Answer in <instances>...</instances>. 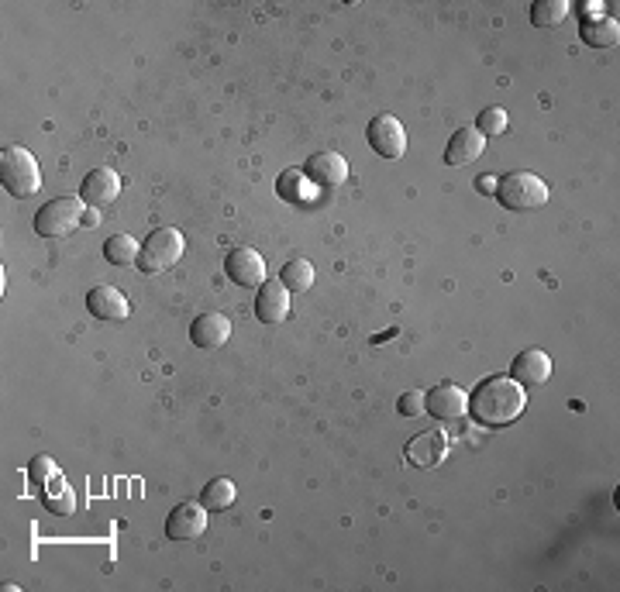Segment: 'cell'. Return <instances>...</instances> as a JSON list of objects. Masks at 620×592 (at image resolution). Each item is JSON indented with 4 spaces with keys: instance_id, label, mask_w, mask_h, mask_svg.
I'll return each mask as SVG.
<instances>
[{
    "instance_id": "5",
    "label": "cell",
    "mask_w": 620,
    "mask_h": 592,
    "mask_svg": "<svg viewBox=\"0 0 620 592\" xmlns=\"http://www.w3.org/2000/svg\"><path fill=\"white\" fill-rule=\"evenodd\" d=\"M183 248H186V241L176 228L152 231V235L145 238V245H142V255H138V269L149 272V276L173 269L176 262L183 259Z\"/></svg>"
},
{
    "instance_id": "27",
    "label": "cell",
    "mask_w": 620,
    "mask_h": 592,
    "mask_svg": "<svg viewBox=\"0 0 620 592\" xmlns=\"http://www.w3.org/2000/svg\"><path fill=\"white\" fill-rule=\"evenodd\" d=\"M397 410L403 417H421L424 414V393L421 389H407L397 400Z\"/></svg>"
},
{
    "instance_id": "19",
    "label": "cell",
    "mask_w": 620,
    "mask_h": 592,
    "mask_svg": "<svg viewBox=\"0 0 620 592\" xmlns=\"http://www.w3.org/2000/svg\"><path fill=\"white\" fill-rule=\"evenodd\" d=\"M42 500L52 513H56V517H69V513L76 510V493H73V486H69L62 472L49 482V486H42Z\"/></svg>"
},
{
    "instance_id": "17",
    "label": "cell",
    "mask_w": 620,
    "mask_h": 592,
    "mask_svg": "<svg viewBox=\"0 0 620 592\" xmlns=\"http://www.w3.org/2000/svg\"><path fill=\"white\" fill-rule=\"evenodd\" d=\"M486 148V135H479L476 128H459L452 138H448L445 148V162L448 166H465V162L479 159Z\"/></svg>"
},
{
    "instance_id": "13",
    "label": "cell",
    "mask_w": 620,
    "mask_h": 592,
    "mask_svg": "<svg viewBox=\"0 0 620 592\" xmlns=\"http://www.w3.org/2000/svg\"><path fill=\"white\" fill-rule=\"evenodd\" d=\"M445 455H448V438L441 431H421L407 444V462L417 465V469H434V465L445 462Z\"/></svg>"
},
{
    "instance_id": "4",
    "label": "cell",
    "mask_w": 620,
    "mask_h": 592,
    "mask_svg": "<svg viewBox=\"0 0 620 592\" xmlns=\"http://www.w3.org/2000/svg\"><path fill=\"white\" fill-rule=\"evenodd\" d=\"M87 217V200L83 197H56L35 214V231L42 238H62L76 231Z\"/></svg>"
},
{
    "instance_id": "24",
    "label": "cell",
    "mask_w": 620,
    "mask_h": 592,
    "mask_svg": "<svg viewBox=\"0 0 620 592\" xmlns=\"http://www.w3.org/2000/svg\"><path fill=\"white\" fill-rule=\"evenodd\" d=\"M279 279H283V286L290 293H307L310 283H314V266H310L307 259H293L283 266V276Z\"/></svg>"
},
{
    "instance_id": "20",
    "label": "cell",
    "mask_w": 620,
    "mask_h": 592,
    "mask_svg": "<svg viewBox=\"0 0 620 592\" xmlns=\"http://www.w3.org/2000/svg\"><path fill=\"white\" fill-rule=\"evenodd\" d=\"M138 255H142V248L131 235H114L104 241V259L111 266H138Z\"/></svg>"
},
{
    "instance_id": "7",
    "label": "cell",
    "mask_w": 620,
    "mask_h": 592,
    "mask_svg": "<svg viewBox=\"0 0 620 592\" xmlns=\"http://www.w3.org/2000/svg\"><path fill=\"white\" fill-rule=\"evenodd\" d=\"M224 272L231 283L245 286V290H259L266 283V259L255 248H231L224 259Z\"/></svg>"
},
{
    "instance_id": "29",
    "label": "cell",
    "mask_w": 620,
    "mask_h": 592,
    "mask_svg": "<svg viewBox=\"0 0 620 592\" xmlns=\"http://www.w3.org/2000/svg\"><path fill=\"white\" fill-rule=\"evenodd\" d=\"M100 224V214L97 210H87V217H83V228H97Z\"/></svg>"
},
{
    "instance_id": "22",
    "label": "cell",
    "mask_w": 620,
    "mask_h": 592,
    "mask_svg": "<svg viewBox=\"0 0 620 592\" xmlns=\"http://www.w3.org/2000/svg\"><path fill=\"white\" fill-rule=\"evenodd\" d=\"M279 197L293 200V204H304V200L314 197V186H310L307 173H300V169H286V173L279 176Z\"/></svg>"
},
{
    "instance_id": "18",
    "label": "cell",
    "mask_w": 620,
    "mask_h": 592,
    "mask_svg": "<svg viewBox=\"0 0 620 592\" xmlns=\"http://www.w3.org/2000/svg\"><path fill=\"white\" fill-rule=\"evenodd\" d=\"M583 42L589 45V49H614V45L620 42V25L617 18H589L583 21Z\"/></svg>"
},
{
    "instance_id": "23",
    "label": "cell",
    "mask_w": 620,
    "mask_h": 592,
    "mask_svg": "<svg viewBox=\"0 0 620 592\" xmlns=\"http://www.w3.org/2000/svg\"><path fill=\"white\" fill-rule=\"evenodd\" d=\"M235 496H238L235 482H231V479H214V482H207V489L200 493V503H204L207 510H228V506L235 503Z\"/></svg>"
},
{
    "instance_id": "12",
    "label": "cell",
    "mask_w": 620,
    "mask_h": 592,
    "mask_svg": "<svg viewBox=\"0 0 620 592\" xmlns=\"http://www.w3.org/2000/svg\"><path fill=\"white\" fill-rule=\"evenodd\" d=\"M87 310L97 321L118 324L131 314V303H128V296L121 290H114V286H93L87 296Z\"/></svg>"
},
{
    "instance_id": "11",
    "label": "cell",
    "mask_w": 620,
    "mask_h": 592,
    "mask_svg": "<svg viewBox=\"0 0 620 592\" xmlns=\"http://www.w3.org/2000/svg\"><path fill=\"white\" fill-rule=\"evenodd\" d=\"M118 193H121V179L107 166L90 169L87 179H83V186H80V197L87 200L90 207H111L114 200H118Z\"/></svg>"
},
{
    "instance_id": "9",
    "label": "cell",
    "mask_w": 620,
    "mask_h": 592,
    "mask_svg": "<svg viewBox=\"0 0 620 592\" xmlns=\"http://www.w3.org/2000/svg\"><path fill=\"white\" fill-rule=\"evenodd\" d=\"M207 531V506L204 503H180L173 506L166 520L169 541H197Z\"/></svg>"
},
{
    "instance_id": "15",
    "label": "cell",
    "mask_w": 620,
    "mask_h": 592,
    "mask_svg": "<svg viewBox=\"0 0 620 592\" xmlns=\"http://www.w3.org/2000/svg\"><path fill=\"white\" fill-rule=\"evenodd\" d=\"M231 338V321L224 314H200L197 321L190 324V341L204 352H214V348L228 345Z\"/></svg>"
},
{
    "instance_id": "10",
    "label": "cell",
    "mask_w": 620,
    "mask_h": 592,
    "mask_svg": "<svg viewBox=\"0 0 620 592\" xmlns=\"http://www.w3.org/2000/svg\"><path fill=\"white\" fill-rule=\"evenodd\" d=\"M255 317L262 324H283L290 317V290L283 286V279H266L255 296Z\"/></svg>"
},
{
    "instance_id": "16",
    "label": "cell",
    "mask_w": 620,
    "mask_h": 592,
    "mask_svg": "<svg viewBox=\"0 0 620 592\" xmlns=\"http://www.w3.org/2000/svg\"><path fill=\"white\" fill-rule=\"evenodd\" d=\"M307 179H310V183H317V186H324V190H331V186H341L348 179L345 155L317 152L314 159H310V166H307Z\"/></svg>"
},
{
    "instance_id": "26",
    "label": "cell",
    "mask_w": 620,
    "mask_h": 592,
    "mask_svg": "<svg viewBox=\"0 0 620 592\" xmlns=\"http://www.w3.org/2000/svg\"><path fill=\"white\" fill-rule=\"evenodd\" d=\"M28 475H31V479H35V486H49V482H52V479H56V475H59V465L52 462L49 455H38L35 462H31Z\"/></svg>"
},
{
    "instance_id": "3",
    "label": "cell",
    "mask_w": 620,
    "mask_h": 592,
    "mask_svg": "<svg viewBox=\"0 0 620 592\" xmlns=\"http://www.w3.org/2000/svg\"><path fill=\"white\" fill-rule=\"evenodd\" d=\"M496 197H500V204L507 210H534L541 204H548V186L541 176L534 173H507L503 179H496Z\"/></svg>"
},
{
    "instance_id": "21",
    "label": "cell",
    "mask_w": 620,
    "mask_h": 592,
    "mask_svg": "<svg viewBox=\"0 0 620 592\" xmlns=\"http://www.w3.org/2000/svg\"><path fill=\"white\" fill-rule=\"evenodd\" d=\"M569 11H572L569 0H538V4L531 7V21L538 28H558L569 18Z\"/></svg>"
},
{
    "instance_id": "28",
    "label": "cell",
    "mask_w": 620,
    "mask_h": 592,
    "mask_svg": "<svg viewBox=\"0 0 620 592\" xmlns=\"http://www.w3.org/2000/svg\"><path fill=\"white\" fill-rule=\"evenodd\" d=\"M479 193H496V179H493V176L479 179Z\"/></svg>"
},
{
    "instance_id": "1",
    "label": "cell",
    "mask_w": 620,
    "mask_h": 592,
    "mask_svg": "<svg viewBox=\"0 0 620 592\" xmlns=\"http://www.w3.org/2000/svg\"><path fill=\"white\" fill-rule=\"evenodd\" d=\"M527 393L517 379L510 376H490L483 379L469 396V414L483 427H507L524 414Z\"/></svg>"
},
{
    "instance_id": "2",
    "label": "cell",
    "mask_w": 620,
    "mask_h": 592,
    "mask_svg": "<svg viewBox=\"0 0 620 592\" xmlns=\"http://www.w3.org/2000/svg\"><path fill=\"white\" fill-rule=\"evenodd\" d=\"M0 183H4V190L18 200L35 197V193L42 190V173H38L35 155L21 145H7L4 152H0Z\"/></svg>"
},
{
    "instance_id": "8",
    "label": "cell",
    "mask_w": 620,
    "mask_h": 592,
    "mask_svg": "<svg viewBox=\"0 0 620 592\" xmlns=\"http://www.w3.org/2000/svg\"><path fill=\"white\" fill-rule=\"evenodd\" d=\"M424 414L434 420H459L469 414V393L455 383H438L424 393Z\"/></svg>"
},
{
    "instance_id": "25",
    "label": "cell",
    "mask_w": 620,
    "mask_h": 592,
    "mask_svg": "<svg viewBox=\"0 0 620 592\" xmlns=\"http://www.w3.org/2000/svg\"><path fill=\"white\" fill-rule=\"evenodd\" d=\"M476 131L479 135H503L507 131V111L503 107H486L476 118Z\"/></svg>"
},
{
    "instance_id": "14",
    "label": "cell",
    "mask_w": 620,
    "mask_h": 592,
    "mask_svg": "<svg viewBox=\"0 0 620 592\" xmlns=\"http://www.w3.org/2000/svg\"><path fill=\"white\" fill-rule=\"evenodd\" d=\"M510 379H517L521 386H545L552 379V358L541 348H527L510 365Z\"/></svg>"
},
{
    "instance_id": "6",
    "label": "cell",
    "mask_w": 620,
    "mask_h": 592,
    "mask_svg": "<svg viewBox=\"0 0 620 592\" xmlns=\"http://www.w3.org/2000/svg\"><path fill=\"white\" fill-rule=\"evenodd\" d=\"M369 145L376 155H383V159H403L407 155V131H403V124L393 118V114H376V118L369 121Z\"/></svg>"
}]
</instances>
